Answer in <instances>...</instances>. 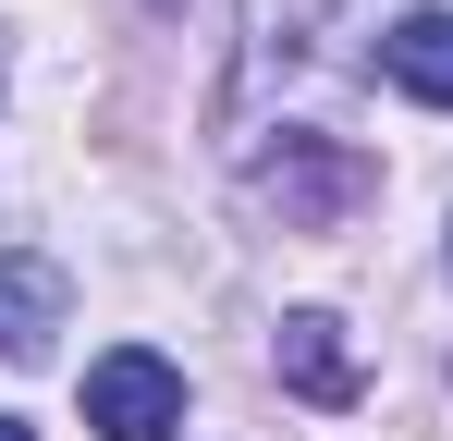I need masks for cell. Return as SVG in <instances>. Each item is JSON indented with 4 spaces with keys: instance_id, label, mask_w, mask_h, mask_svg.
<instances>
[{
    "instance_id": "1",
    "label": "cell",
    "mask_w": 453,
    "mask_h": 441,
    "mask_svg": "<svg viewBox=\"0 0 453 441\" xmlns=\"http://www.w3.org/2000/svg\"><path fill=\"white\" fill-rule=\"evenodd\" d=\"M86 429L98 441H172L184 429V368L148 356V344H111L86 368Z\"/></svg>"
},
{
    "instance_id": "2",
    "label": "cell",
    "mask_w": 453,
    "mask_h": 441,
    "mask_svg": "<svg viewBox=\"0 0 453 441\" xmlns=\"http://www.w3.org/2000/svg\"><path fill=\"white\" fill-rule=\"evenodd\" d=\"M257 197H282V220H306V233H331V220L368 197V159L331 135H282L270 159H257Z\"/></svg>"
},
{
    "instance_id": "3",
    "label": "cell",
    "mask_w": 453,
    "mask_h": 441,
    "mask_svg": "<svg viewBox=\"0 0 453 441\" xmlns=\"http://www.w3.org/2000/svg\"><path fill=\"white\" fill-rule=\"evenodd\" d=\"M62 258H37V245H0V356H50V331H62Z\"/></svg>"
},
{
    "instance_id": "4",
    "label": "cell",
    "mask_w": 453,
    "mask_h": 441,
    "mask_svg": "<svg viewBox=\"0 0 453 441\" xmlns=\"http://www.w3.org/2000/svg\"><path fill=\"white\" fill-rule=\"evenodd\" d=\"M380 74H392L417 111H453V12H404V25H380Z\"/></svg>"
},
{
    "instance_id": "5",
    "label": "cell",
    "mask_w": 453,
    "mask_h": 441,
    "mask_svg": "<svg viewBox=\"0 0 453 441\" xmlns=\"http://www.w3.org/2000/svg\"><path fill=\"white\" fill-rule=\"evenodd\" d=\"M282 380H295L306 405H356V356H343V319H282Z\"/></svg>"
},
{
    "instance_id": "6",
    "label": "cell",
    "mask_w": 453,
    "mask_h": 441,
    "mask_svg": "<svg viewBox=\"0 0 453 441\" xmlns=\"http://www.w3.org/2000/svg\"><path fill=\"white\" fill-rule=\"evenodd\" d=\"M0 441H37V429H25V417H0Z\"/></svg>"
},
{
    "instance_id": "7",
    "label": "cell",
    "mask_w": 453,
    "mask_h": 441,
    "mask_svg": "<svg viewBox=\"0 0 453 441\" xmlns=\"http://www.w3.org/2000/svg\"><path fill=\"white\" fill-rule=\"evenodd\" d=\"M159 12H172V0H159Z\"/></svg>"
}]
</instances>
